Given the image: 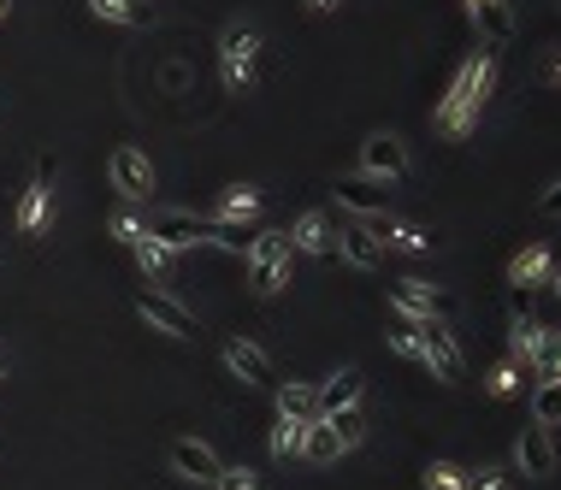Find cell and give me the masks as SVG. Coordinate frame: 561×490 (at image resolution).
<instances>
[{
    "label": "cell",
    "instance_id": "36",
    "mask_svg": "<svg viewBox=\"0 0 561 490\" xmlns=\"http://www.w3.org/2000/svg\"><path fill=\"white\" fill-rule=\"evenodd\" d=\"M544 89H561V41H550V48H544Z\"/></svg>",
    "mask_w": 561,
    "mask_h": 490
},
{
    "label": "cell",
    "instance_id": "7",
    "mask_svg": "<svg viewBox=\"0 0 561 490\" xmlns=\"http://www.w3.org/2000/svg\"><path fill=\"white\" fill-rule=\"evenodd\" d=\"M107 178H112V190H119L124 201H154V166H148V154L142 148H112V160H107Z\"/></svg>",
    "mask_w": 561,
    "mask_h": 490
},
{
    "label": "cell",
    "instance_id": "26",
    "mask_svg": "<svg viewBox=\"0 0 561 490\" xmlns=\"http://www.w3.org/2000/svg\"><path fill=\"white\" fill-rule=\"evenodd\" d=\"M301 455H308V461H337V455H343V443H337V431H331V420L313 414V420H308V438H301Z\"/></svg>",
    "mask_w": 561,
    "mask_h": 490
},
{
    "label": "cell",
    "instance_id": "13",
    "mask_svg": "<svg viewBox=\"0 0 561 490\" xmlns=\"http://www.w3.org/2000/svg\"><path fill=\"white\" fill-rule=\"evenodd\" d=\"M337 207L355 213V219H372V213L391 207V190L379 178H367V171H355V178H337Z\"/></svg>",
    "mask_w": 561,
    "mask_h": 490
},
{
    "label": "cell",
    "instance_id": "14",
    "mask_svg": "<svg viewBox=\"0 0 561 490\" xmlns=\"http://www.w3.org/2000/svg\"><path fill=\"white\" fill-rule=\"evenodd\" d=\"M171 467H178V479H195V485H213L225 473V461L207 450L201 438H171Z\"/></svg>",
    "mask_w": 561,
    "mask_h": 490
},
{
    "label": "cell",
    "instance_id": "6",
    "mask_svg": "<svg viewBox=\"0 0 561 490\" xmlns=\"http://www.w3.org/2000/svg\"><path fill=\"white\" fill-rule=\"evenodd\" d=\"M53 213V160H36L31 183H24L19 195V213H12V225H19V237H41V225H48Z\"/></svg>",
    "mask_w": 561,
    "mask_h": 490
},
{
    "label": "cell",
    "instance_id": "37",
    "mask_svg": "<svg viewBox=\"0 0 561 490\" xmlns=\"http://www.w3.org/2000/svg\"><path fill=\"white\" fill-rule=\"evenodd\" d=\"M538 213H544V219H561V178H556L550 190L538 195Z\"/></svg>",
    "mask_w": 561,
    "mask_h": 490
},
{
    "label": "cell",
    "instance_id": "29",
    "mask_svg": "<svg viewBox=\"0 0 561 490\" xmlns=\"http://www.w3.org/2000/svg\"><path fill=\"white\" fill-rule=\"evenodd\" d=\"M320 420H325V414H320ZM331 431H337L343 455H349V450H361V438H367V420H361L355 408H343V414H331Z\"/></svg>",
    "mask_w": 561,
    "mask_h": 490
},
{
    "label": "cell",
    "instance_id": "27",
    "mask_svg": "<svg viewBox=\"0 0 561 490\" xmlns=\"http://www.w3.org/2000/svg\"><path fill=\"white\" fill-rule=\"evenodd\" d=\"M301 438H308V420H290V414H278V426H272L266 450L278 455V461H290V455H301Z\"/></svg>",
    "mask_w": 561,
    "mask_h": 490
},
{
    "label": "cell",
    "instance_id": "5",
    "mask_svg": "<svg viewBox=\"0 0 561 490\" xmlns=\"http://www.w3.org/2000/svg\"><path fill=\"white\" fill-rule=\"evenodd\" d=\"M136 313H142V320H148L154 331H166V337H178V343H195V313L190 308H183V301L178 296H171V290H136Z\"/></svg>",
    "mask_w": 561,
    "mask_h": 490
},
{
    "label": "cell",
    "instance_id": "19",
    "mask_svg": "<svg viewBox=\"0 0 561 490\" xmlns=\"http://www.w3.org/2000/svg\"><path fill=\"white\" fill-rule=\"evenodd\" d=\"M544 331H550V325H544V320H532V313H526V290H514V320H509V355H514V360H526V367H532V355H538Z\"/></svg>",
    "mask_w": 561,
    "mask_h": 490
},
{
    "label": "cell",
    "instance_id": "9",
    "mask_svg": "<svg viewBox=\"0 0 561 490\" xmlns=\"http://www.w3.org/2000/svg\"><path fill=\"white\" fill-rule=\"evenodd\" d=\"M391 308L402 313V320H443L450 296H443L438 284H426V278H396L391 284Z\"/></svg>",
    "mask_w": 561,
    "mask_h": 490
},
{
    "label": "cell",
    "instance_id": "21",
    "mask_svg": "<svg viewBox=\"0 0 561 490\" xmlns=\"http://www.w3.org/2000/svg\"><path fill=\"white\" fill-rule=\"evenodd\" d=\"M254 213H261V190H254V183H231V190H225L219 201H213V213H207V219H225V225H249Z\"/></svg>",
    "mask_w": 561,
    "mask_h": 490
},
{
    "label": "cell",
    "instance_id": "2",
    "mask_svg": "<svg viewBox=\"0 0 561 490\" xmlns=\"http://www.w3.org/2000/svg\"><path fill=\"white\" fill-rule=\"evenodd\" d=\"M290 237L284 230H254V242H249V290L254 296H278L284 284H290Z\"/></svg>",
    "mask_w": 561,
    "mask_h": 490
},
{
    "label": "cell",
    "instance_id": "12",
    "mask_svg": "<svg viewBox=\"0 0 561 490\" xmlns=\"http://www.w3.org/2000/svg\"><path fill=\"white\" fill-rule=\"evenodd\" d=\"M225 367H231L242 384H254V391H272V384H278V372H272L266 349H261V343H249V337H231V343H225Z\"/></svg>",
    "mask_w": 561,
    "mask_h": 490
},
{
    "label": "cell",
    "instance_id": "32",
    "mask_svg": "<svg viewBox=\"0 0 561 490\" xmlns=\"http://www.w3.org/2000/svg\"><path fill=\"white\" fill-rule=\"evenodd\" d=\"M107 230H112V242H124V249H131V242H136V237H142V230H148V225H142L131 207H119V213H112V219H107Z\"/></svg>",
    "mask_w": 561,
    "mask_h": 490
},
{
    "label": "cell",
    "instance_id": "1",
    "mask_svg": "<svg viewBox=\"0 0 561 490\" xmlns=\"http://www.w3.org/2000/svg\"><path fill=\"white\" fill-rule=\"evenodd\" d=\"M497 77H502V41H485L479 53H467V60L455 65L450 89H443L438 107H431V124H438V136L462 142L473 124H479V112L491 107Z\"/></svg>",
    "mask_w": 561,
    "mask_h": 490
},
{
    "label": "cell",
    "instance_id": "22",
    "mask_svg": "<svg viewBox=\"0 0 561 490\" xmlns=\"http://www.w3.org/2000/svg\"><path fill=\"white\" fill-rule=\"evenodd\" d=\"M526 360H497V367L491 372H485V396H497V402H514V396H526Z\"/></svg>",
    "mask_w": 561,
    "mask_h": 490
},
{
    "label": "cell",
    "instance_id": "28",
    "mask_svg": "<svg viewBox=\"0 0 561 490\" xmlns=\"http://www.w3.org/2000/svg\"><path fill=\"white\" fill-rule=\"evenodd\" d=\"M532 420L538 426H561V379H538V391H532Z\"/></svg>",
    "mask_w": 561,
    "mask_h": 490
},
{
    "label": "cell",
    "instance_id": "40",
    "mask_svg": "<svg viewBox=\"0 0 561 490\" xmlns=\"http://www.w3.org/2000/svg\"><path fill=\"white\" fill-rule=\"evenodd\" d=\"M7 12H12V0H0V19H7Z\"/></svg>",
    "mask_w": 561,
    "mask_h": 490
},
{
    "label": "cell",
    "instance_id": "4",
    "mask_svg": "<svg viewBox=\"0 0 561 490\" xmlns=\"http://www.w3.org/2000/svg\"><path fill=\"white\" fill-rule=\"evenodd\" d=\"M414 325V337H420V349H426V372L431 379H443V384H455L467 372V360H462V343H455V331L443 325V320H408Z\"/></svg>",
    "mask_w": 561,
    "mask_h": 490
},
{
    "label": "cell",
    "instance_id": "33",
    "mask_svg": "<svg viewBox=\"0 0 561 490\" xmlns=\"http://www.w3.org/2000/svg\"><path fill=\"white\" fill-rule=\"evenodd\" d=\"M391 349H396L402 360H414V367H426V349H420V337H414V325H408V320L391 331Z\"/></svg>",
    "mask_w": 561,
    "mask_h": 490
},
{
    "label": "cell",
    "instance_id": "16",
    "mask_svg": "<svg viewBox=\"0 0 561 490\" xmlns=\"http://www.w3.org/2000/svg\"><path fill=\"white\" fill-rule=\"evenodd\" d=\"M337 254L349 261L355 272H379L384 266V249H379V237L361 225V219H349V225H337Z\"/></svg>",
    "mask_w": 561,
    "mask_h": 490
},
{
    "label": "cell",
    "instance_id": "3",
    "mask_svg": "<svg viewBox=\"0 0 561 490\" xmlns=\"http://www.w3.org/2000/svg\"><path fill=\"white\" fill-rule=\"evenodd\" d=\"M254 71H261V36H254L249 24H231V31L219 36V83H225V95H249Z\"/></svg>",
    "mask_w": 561,
    "mask_h": 490
},
{
    "label": "cell",
    "instance_id": "8",
    "mask_svg": "<svg viewBox=\"0 0 561 490\" xmlns=\"http://www.w3.org/2000/svg\"><path fill=\"white\" fill-rule=\"evenodd\" d=\"M361 171H367V178H379V183L408 178V142H402L396 131H372L361 142Z\"/></svg>",
    "mask_w": 561,
    "mask_h": 490
},
{
    "label": "cell",
    "instance_id": "38",
    "mask_svg": "<svg viewBox=\"0 0 561 490\" xmlns=\"http://www.w3.org/2000/svg\"><path fill=\"white\" fill-rule=\"evenodd\" d=\"M308 7H313V12H337L343 0H308Z\"/></svg>",
    "mask_w": 561,
    "mask_h": 490
},
{
    "label": "cell",
    "instance_id": "24",
    "mask_svg": "<svg viewBox=\"0 0 561 490\" xmlns=\"http://www.w3.org/2000/svg\"><path fill=\"white\" fill-rule=\"evenodd\" d=\"M89 12H95V19H107V24H124V31H142V24L154 19L148 0H89Z\"/></svg>",
    "mask_w": 561,
    "mask_h": 490
},
{
    "label": "cell",
    "instance_id": "39",
    "mask_svg": "<svg viewBox=\"0 0 561 490\" xmlns=\"http://www.w3.org/2000/svg\"><path fill=\"white\" fill-rule=\"evenodd\" d=\"M550 290H556V296H561V266H556V272H550Z\"/></svg>",
    "mask_w": 561,
    "mask_h": 490
},
{
    "label": "cell",
    "instance_id": "34",
    "mask_svg": "<svg viewBox=\"0 0 561 490\" xmlns=\"http://www.w3.org/2000/svg\"><path fill=\"white\" fill-rule=\"evenodd\" d=\"M213 490H266V485H261V473H254V467H225L219 479H213Z\"/></svg>",
    "mask_w": 561,
    "mask_h": 490
},
{
    "label": "cell",
    "instance_id": "23",
    "mask_svg": "<svg viewBox=\"0 0 561 490\" xmlns=\"http://www.w3.org/2000/svg\"><path fill=\"white\" fill-rule=\"evenodd\" d=\"M131 254H136V266H142V278H154V284H171V249L154 230H142V237L131 242Z\"/></svg>",
    "mask_w": 561,
    "mask_h": 490
},
{
    "label": "cell",
    "instance_id": "35",
    "mask_svg": "<svg viewBox=\"0 0 561 490\" xmlns=\"http://www.w3.org/2000/svg\"><path fill=\"white\" fill-rule=\"evenodd\" d=\"M514 485V473H502V467H479V473H467V490H509Z\"/></svg>",
    "mask_w": 561,
    "mask_h": 490
},
{
    "label": "cell",
    "instance_id": "41",
    "mask_svg": "<svg viewBox=\"0 0 561 490\" xmlns=\"http://www.w3.org/2000/svg\"><path fill=\"white\" fill-rule=\"evenodd\" d=\"M0 379H7V355H0Z\"/></svg>",
    "mask_w": 561,
    "mask_h": 490
},
{
    "label": "cell",
    "instance_id": "31",
    "mask_svg": "<svg viewBox=\"0 0 561 490\" xmlns=\"http://www.w3.org/2000/svg\"><path fill=\"white\" fill-rule=\"evenodd\" d=\"M426 490H467V467H455V461H431Z\"/></svg>",
    "mask_w": 561,
    "mask_h": 490
},
{
    "label": "cell",
    "instance_id": "17",
    "mask_svg": "<svg viewBox=\"0 0 561 490\" xmlns=\"http://www.w3.org/2000/svg\"><path fill=\"white\" fill-rule=\"evenodd\" d=\"M550 272H556V261H550V249H544V242H526L521 254H514L509 261V284L514 290H544V284H550Z\"/></svg>",
    "mask_w": 561,
    "mask_h": 490
},
{
    "label": "cell",
    "instance_id": "25",
    "mask_svg": "<svg viewBox=\"0 0 561 490\" xmlns=\"http://www.w3.org/2000/svg\"><path fill=\"white\" fill-rule=\"evenodd\" d=\"M272 396H278V414H290V420H313V384H301V379H278L272 384Z\"/></svg>",
    "mask_w": 561,
    "mask_h": 490
},
{
    "label": "cell",
    "instance_id": "18",
    "mask_svg": "<svg viewBox=\"0 0 561 490\" xmlns=\"http://www.w3.org/2000/svg\"><path fill=\"white\" fill-rule=\"evenodd\" d=\"M355 402H361V372L355 367H343V372H331L325 384H313V408H320L325 420L343 414V408H355Z\"/></svg>",
    "mask_w": 561,
    "mask_h": 490
},
{
    "label": "cell",
    "instance_id": "15",
    "mask_svg": "<svg viewBox=\"0 0 561 490\" xmlns=\"http://www.w3.org/2000/svg\"><path fill=\"white\" fill-rule=\"evenodd\" d=\"M514 455H521V473H526V479H550V473H556V431L532 420V426L521 431V443H514Z\"/></svg>",
    "mask_w": 561,
    "mask_h": 490
},
{
    "label": "cell",
    "instance_id": "11",
    "mask_svg": "<svg viewBox=\"0 0 561 490\" xmlns=\"http://www.w3.org/2000/svg\"><path fill=\"white\" fill-rule=\"evenodd\" d=\"M284 237H290V249L296 254H320V261H331V254H337V219H331V213H301V219L284 230Z\"/></svg>",
    "mask_w": 561,
    "mask_h": 490
},
{
    "label": "cell",
    "instance_id": "20",
    "mask_svg": "<svg viewBox=\"0 0 561 490\" xmlns=\"http://www.w3.org/2000/svg\"><path fill=\"white\" fill-rule=\"evenodd\" d=\"M467 7V19L485 31V41H509L514 36V7L509 0H462Z\"/></svg>",
    "mask_w": 561,
    "mask_h": 490
},
{
    "label": "cell",
    "instance_id": "30",
    "mask_svg": "<svg viewBox=\"0 0 561 490\" xmlns=\"http://www.w3.org/2000/svg\"><path fill=\"white\" fill-rule=\"evenodd\" d=\"M532 372L538 379H561V331H544L538 355H532Z\"/></svg>",
    "mask_w": 561,
    "mask_h": 490
},
{
    "label": "cell",
    "instance_id": "10",
    "mask_svg": "<svg viewBox=\"0 0 561 490\" xmlns=\"http://www.w3.org/2000/svg\"><path fill=\"white\" fill-rule=\"evenodd\" d=\"M148 230L166 242L171 254H178V249H201V242H213V219H207V213H183V207L160 213V219H154Z\"/></svg>",
    "mask_w": 561,
    "mask_h": 490
}]
</instances>
